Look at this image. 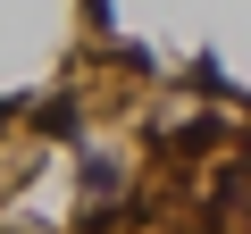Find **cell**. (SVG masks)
<instances>
[{
    "label": "cell",
    "mask_w": 251,
    "mask_h": 234,
    "mask_svg": "<svg viewBox=\"0 0 251 234\" xmlns=\"http://www.w3.org/2000/svg\"><path fill=\"white\" fill-rule=\"evenodd\" d=\"M34 126H42V134H75V126H84V109H75V92L42 100V109H34Z\"/></svg>",
    "instance_id": "6da1fadb"
},
{
    "label": "cell",
    "mask_w": 251,
    "mask_h": 234,
    "mask_svg": "<svg viewBox=\"0 0 251 234\" xmlns=\"http://www.w3.org/2000/svg\"><path fill=\"white\" fill-rule=\"evenodd\" d=\"M117 184H126L117 159H84V192H117Z\"/></svg>",
    "instance_id": "7a4b0ae2"
}]
</instances>
